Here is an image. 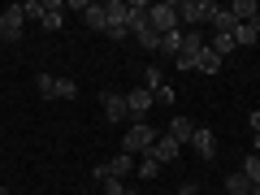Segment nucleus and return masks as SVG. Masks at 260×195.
Returning a JSON list of instances; mask_svg holds the SVG:
<instances>
[{
	"label": "nucleus",
	"instance_id": "17",
	"mask_svg": "<svg viewBox=\"0 0 260 195\" xmlns=\"http://www.w3.org/2000/svg\"><path fill=\"white\" fill-rule=\"evenodd\" d=\"M104 165H109V174H113V178H121V182H126V174H130V152H117V156L104 160Z\"/></svg>",
	"mask_w": 260,
	"mask_h": 195
},
{
	"label": "nucleus",
	"instance_id": "20",
	"mask_svg": "<svg viewBox=\"0 0 260 195\" xmlns=\"http://www.w3.org/2000/svg\"><path fill=\"white\" fill-rule=\"evenodd\" d=\"M35 87L44 100H56V74H35Z\"/></svg>",
	"mask_w": 260,
	"mask_h": 195
},
{
	"label": "nucleus",
	"instance_id": "22",
	"mask_svg": "<svg viewBox=\"0 0 260 195\" xmlns=\"http://www.w3.org/2000/svg\"><path fill=\"white\" fill-rule=\"evenodd\" d=\"M208 48H213L217 56H230L234 52V35H213V44H208Z\"/></svg>",
	"mask_w": 260,
	"mask_h": 195
},
{
	"label": "nucleus",
	"instance_id": "32",
	"mask_svg": "<svg viewBox=\"0 0 260 195\" xmlns=\"http://www.w3.org/2000/svg\"><path fill=\"white\" fill-rule=\"evenodd\" d=\"M251 195H260V182H256V191H251Z\"/></svg>",
	"mask_w": 260,
	"mask_h": 195
},
{
	"label": "nucleus",
	"instance_id": "1",
	"mask_svg": "<svg viewBox=\"0 0 260 195\" xmlns=\"http://www.w3.org/2000/svg\"><path fill=\"white\" fill-rule=\"evenodd\" d=\"M217 9H221V5H213V0H178V26H182V30L213 26Z\"/></svg>",
	"mask_w": 260,
	"mask_h": 195
},
{
	"label": "nucleus",
	"instance_id": "12",
	"mask_svg": "<svg viewBox=\"0 0 260 195\" xmlns=\"http://www.w3.org/2000/svg\"><path fill=\"white\" fill-rule=\"evenodd\" d=\"M191 135H195V126L186 117H174L169 121V139H178V143H191Z\"/></svg>",
	"mask_w": 260,
	"mask_h": 195
},
{
	"label": "nucleus",
	"instance_id": "16",
	"mask_svg": "<svg viewBox=\"0 0 260 195\" xmlns=\"http://www.w3.org/2000/svg\"><path fill=\"white\" fill-rule=\"evenodd\" d=\"M195 70H200V74H217V70H221V56H217L213 48H204V52H200V61H195Z\"/></svg>",
	"mask_w": 260,
	"mask_h": 195
},
{
	"label": "nucleus",
	"instance_id": "5",
	"mask_svg": "<svg viewBox=\"0 0 260 195\" xmlns=\"http://www.w3.org/2000/svg\"><path fill=\"white\" fill-rule=\"evenodd\" d=\"M191 148L200 152V160H213L217 156V135L208 126H195V135H191Z\"/></svg>",
	"mask_w": 260,
	"mask_h": 195
},
{
	"label": "nucleus",
	"instance_id": "13",
	"mask_svg": "<svg viewBox=\"0 0 260 195\" xmlns=\"http://www.w3.org/2000/svg\"><path fill=\"white\" fill-rule=\"evenodd\" d=\"M182 39H186V30H169V35H160V52L178 56V52H182Z\"/></svg>",
	"mask_w": 260,
	"mask_h": 195
},
{
	"label": "nucleus",
	"instance_id": "15",
	"mask_svg": "<svg viewBox=\"0 0 260 195\" xmlns=\"http://www.w3.org/2000/svg\"><path fill=\"white\" fill-rule=\"evenodd\" d=\"M225 191H230V195H251V191H256V182L243 178V174H230V178H225Z\"/></svg>",
	"mask_w": 260,
	"mask_h": 195
},
{
	"label": "nucleus",
	"instance_id": "10",
	"mask_svg": "<svg viewBox=\"0 0 260 195\" xmlns=\"http://www.w3.org/2000/svg\"><path fill=\"white\" fill-rule=\"evenodd\" d=\"M61 18H65V5H61V0H52L48 13L39 18V26H44V30H61Z\"/></svg>",
	"mask_w": 260,
	"mask_h": 195
},
{
	"label": "nucleus",
	"instance_id": "25",
	"mask_svg": "<svg viewBox=\"0 0 260 195\" xmlns=\"http://www.w3.org/2000/svg\"><path fill=\"white\" fill-rule=\"evenodd\" d=\"M22 13H26V18H44L48 5H44V0H26V5H22Z\"/></svg>",
	"mask_w": 260,
	"mask_h": 195
},
{
	"label": "nucleus",
	"instance_id": "28",
	"mask_svg": "<svg viewBox=\"0 0 260 195\" xmlns=\"http://www.w3.org/2000/svg\"><path fill=\"white\" fill-rule=\"evenodd\" d=\"M178 195H200V186H195V182H182V186H178Z\"/></svg>",
	"mask_w": 260,
	"mask_h": 195
},
{
	"label": "nucleus",
	"instance_id": "11",
	"mask_svg": "<svg viewBox=\"0 0 260 195\" xmlns=\"http://www.w3.org/2000/svg\"><path fill=\"white\" fill-rule=\"evenodd\" d=\"M204 48H208V39L200 35V30H186V39H182V52H186V56H195V61H200V52H204Z\"/></svg>",
	"mask_w": 260,
	"mask_h": 195
},
{
	"label": "nucleus",
	"instance_id": "3",
	"mask_svg": "<svg viewBox=\"0 0 260 195\" xmlns=\"http://www.w3.org/2000/svg\"><path fill=\"white\" fill-rule=\"evenodd\" d=\"M148 26L156 30V35H169V30H182L178 26V5H148Z\"/></svg>",
	"mask_w": 260,
	"mask_h": 195
},
{
	"label": "nucleus",
	"instance_id": "24",
	"mask_svg": "<svg viewBox=\"0 0 260 195\" xmlns=\"http://www.w3.org/2000/svg\"><path fill=\"white\" fill-rule=\"evenodd\" d=\"M78 95V83H70V78H56V100H74Z\"/></svg>",
	"mask_w": 260,
	"mask_h": 195
},
{
	"label": "nucleus",
	"instance_id": "4",
	"mask_svg": "<svg viewBox=\"0 0 260 195\" xmlns=\"http://www.w3.org/2000/svg\"><path fill=\"white\" fill-rule=\"evenodd\" d=\"M22 22H26L22 5H9V9H0V39H5V44H18V39H22Z\"/></svg>",
	"mask_w": 260,
	"mask_h": 195
},
{
	"label": "nucleus",
	"instance_id": "9",
	"mask_svg": "<svg viewBox=\"0 0 260 195\" xmlns=\"http://www.w3.org/2000/svg\"><path fill=\"white\" fill-rule=\"evenodd\" d=\"M230 13H234L239 22H256V18H260V5H256V0H234Z\"/></svg>",
	"mask_w": 260,
	"mask_h": 195
},
{
	"label": "nucleus",
	"instance_id": "30",
	"mask_svg": "<svg viewBox=\"0 0 260 195\" xmlns=\"http://www.w3.org/2000/svg\"><path fill=\"white\" fill-rule=\"evenodd\" d=\"M0 195H9V191H5V182H0Z\"/></svg>",
	"mask_w": 260,
	"mask_h": 195
},
{
	"label": "nucleus",
	"instance_id": "2",
	"mask_svg": "<svg viewBox=\"0 0 260 195\" xmlns=\"http://www.w3.org/2000/svg\"><path fill=\"white\" fill-rule=\"evenodd\" d=\"M156 139H160V135L148 126V121H135V126L126 130V139H121V152H130V156H135V152H143V156H148Z\"/></svg>",
	"mask_w": 260,
	"mask_h": 195
},
{
	"label": "nucleus",
	"instance_id": "27",
	"mask_svg": "<svg viewBox=\"0 0 260 195\" xmlns=\"http://www.w3.org/2000/svg\"><path fill=\"white\" fill-rule=\"evenodd\" d=\"M174 65H178V70H195V56H186V52H178V56H174Z\"/></svg>",
	"mask_w": 260,
	"mask_h": 195
},
{
	"label": "nucleus",
	"instance_id": "19",
	"mask_svg": "<svg viewBox=\"0 0 260 195\" xmlns=\"http://www.w3.org/2000/svg\"><path fill=\"white\" fill-rule=\"evenodd\" d=\"M130 39H139V44H143V48H156V52H160V35H156V30H152V26H148V22H143V26H139V30H135V35H130Z\"/></svg>",
	"mask_w": 260,
	"mask_h": 195
},
{
	"label": "nucleus",
	"instance_id": "7",
	"mask_svg": "<svg viewBox=\"0 0 260 195\" xmlns=\"http://www.w3.org/2000/svg\"><path fill=\"white\" fill-rule=\"evenodd\" d=\"M152 104H156V95H152L148 87H130V95H126V109L135 113V117H139V121H143V113H148Z\"/></svg>",
	"mask_w": 260,
	"mask_h": 195
},
{
	"label": "nucleus",
	"instance_id": "21",
	"mask_svg": "<svg viewBox=\"0 0 260 195\" xmlns=\"http://www.w3.org/2000/svg\"><path fill=\"white\" fill-rule=\"evenodd\" d=\"M135 174H139V178H143V182H152V178H156V174H160V160H152V156H143V160H139V165H135Z\"/></svg>",
	"mask_w": 260,
	"mask_h": 195
},
{
	"label": "nucleus",
	"instance_id": "6",
	"mask_svg": "<svg viewBox=\"0 0 260 195\" xmlns=\"http://www.w3.org/2000/svg\"><path fill=\"white\" fill-rule=\"evenodd\" d=\"M148 156H152V160H160V165H169V160H178V156H182V143H178V139H169V135H160V139L152 143V152H148Z\"/></svg>",
	"mask_w": 260,
	"mask_h": 195
},
{
	"label": "nucleus",
	"instance_id": "8",
	"mask_svg": "<svg viewBox=\"0 0 260 195\" xmlns=\"http://www.w3.org/2000/svg\"><path fill=\"white\" fill-rule=\"evenodd\" d=\"M104 117L109 121H126L130 117V109H126V95H117V91H104Z\"/></svg>",
	"mask_w": 260,
	"mask_h": 195
},
{
	"label": "nucleus",
	"instance_id": "26",
	"mask_svg": "<svg viewBox=\"0 0 260 195\" xmlns=\"http://www.w3.org/2000/svg\"><path fill=\"white\" fill-rule=\"evenodd\" d=\"M104 191L109 195H126V182H121V178H104Z\"/></svg>",
	"mask_w": 260,
	"mask_h": 195
},
{
	"label": "nucleus",
	"instance_id": "29",
	"mask_svg": "<svg viewBox=\"0 0 260 195\" xmlns=\"http://www.w3.org/2000/svg\"><path fill=\"white\" fill-rule=\"evenodd\" d=\"M251 130H256V135H260V113H251Z\"/></svg>",
	"mask_w": 260,
	"mask_h": 195
},
{
	"label": "nucleus",
	"instance_id": "18",
	"mask_svg": "<svg viewBox=\"0 0 260 195\" xmlns=\"http://www.w3.org/2000/svg\"><path fill=\"white\" fill-rule=\"evenodd\" d=\"M143 87H148L152 95H156L160 87H165V74H160V65H148V70H143Z\"/></svg>",
	"mask_w": 260,
	"mask_h": 195
},
{
	"label": "nucleus",
	"instance_id": "14",
	"mask_svg": "<svg viewBox=\"0 0 260 195\" xmlns=\"http://www.w3.org/2000/svg\"><path fill=\"white\" fill-rule=\"evenodd\" d=\"M83 22H87V26H91V30H100V35H104V26H109V18H104V5H87Z\"/></svg>",
	"mask_w": 260,
	"mask_h": 195
},
{
	"label": "nucleus",
	"instance_id": "23",
	"mask_svg": "<svg viewBox=\"0 0 260 195\" xmlns=\"http://www.w3.org/2000/svg\"><path fill=\"white\" fill-rule=\"evenodd\" d=\"M239 174H243V178H251V182H260V156H256V152H251V156L243 160V169H239Z\"/></svg>",
	"mask_w": 260,
	"mask_h": 195
},
{
	"label": "nucleus",
	"instance_id": "31",
	"mask_svg": "<svg viewBox=\"0 0 260 195\" xmlns=\"http://www.w3.org/2000/svg\"><path fill=\"white\" fill-rule=\"evenodd\" d=\"M126 195H139V191H130V186H126Z\"/></svg>",
	"mask_w": 260,
	"mask_h": 195
}]
</instances>
